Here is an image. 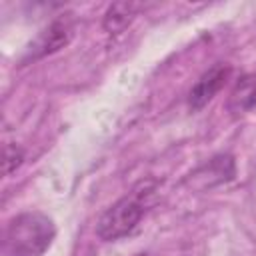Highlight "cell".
I'll return each instance as SVG.
<instances>
[{"instance_id":"6da1fadb","label":"cell","mask_w":256,"mask_h":256,"mask_svg":"<svg viewBox=\"0 0 256 256\" xmlns=\"http://www.w3.org/2000/svg\"><path fill=\"white\" fill-rule=\"evenodd\" d=\"M56 236V226L50 216L38 210L14 216L2 236L4 256H42Z\"/></svg>"},{"instance_id":"7a4b0ae2","label":"cell","mask_w":256,"mask_h":256,"mask_svg":"<svg viewBox=\"0 0 256 256\" xmlns=\"http://www.w3.org/2000/svg\"><path fill=\"white\" fill-rule=\"evenodd\" d=\"M156 192L154 180H142L132 192L116 200L96 222V236L104 242L120 240L136 230Z\"/></svg>"},{"instance_id":"3957f363","label":"cell","mask_w":256,"mask_h":256,"mask_svg":"<svg viewBox=\"0 0 256 256\" xmlns=\"http://www.w3.org/2000/svg\"><path fill=\"white\" fill-rule=\"evenodd\" d=\"M230 72H232V68L228 64H222V62H218L210 70H206L188 92V108L192 112L202 110L220 92V88L224 86Z\"/></svg>"},{"instance_id":"277c9868","label":"cell","mask_w":256,"mask_h":256,"mask_svg":"<svg viewBox=\"0 0 256 256\" xmlns=\"http://www.w3.org/2000/svg\"><path fill=\"white\" fill-rule=\"evenodd\" d=\"M72 38V24L68 18H58L54 20L34 42V46L30 48L28 58H42L46 54H52L60 48H64Z\"/></svg>"},{"instance_id":"5b68a950","label":"cell","mask_w":256,"mask_h":256,"mask_svg":"<svg viewBox=\"0 0 256 256\" xmlns=\"http://www.w3.org/2000/svg\"><path fill=\"white\" fill-rule=\"evenodd\" d=\"M228 108L232 112H250L256 110V72L244 74L230 92Z\"/></svg>"},{"instance_id":"8992f818","label":"cell","mask_w":256,"mask_h":256,"mask_svg":"<svg viewBox=\"0 0 256 256\" xmlns=\"http://www.w3.org/2000/svg\"><path fill=\"white\" fill-rule=\"evenodd\" d=\"M138 8L140 6L132 4V2H116V4H112L104 14L102 28L108 34H120L134 20V16L138 14Z\"/></svg>"},{"instance_id":"52a82bcc","label":"cell","mask_w":256,"mask_h":256,"mask_svg":"<svg viewBox=\"0 0 256 256\" xmlns=\"http://www.w3.org/2000/svg\"><path fill=\"white\" fill-rule=\"evenodd\" d=\"M24 160V152L22 148H18L16 144H6L4 148V174H12Z\"/></svg>"}]
</instances>
